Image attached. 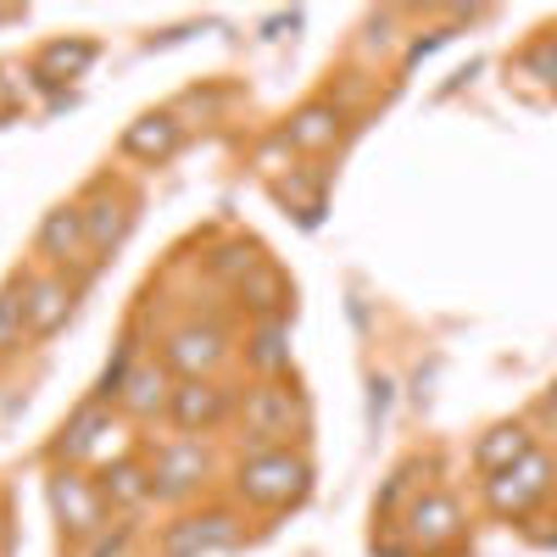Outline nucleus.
<instances>
[{
    "label": "nucleus",
    "mask_w": 557,
    "mask_h": 557,
    "mask_svg": "<svg viewBox=\"0 0 557 557\" xmlns=\"http://www.w3.org/2000/svg\"><path fill=\"white\" fill-rule=\"evenodd\" d=\"M307 462L290 457V451H257L246 469H240V491L246 502L257 507H285V502H301L307 496Z\"/></svg>",
    "instance_id": "f257e3e1"
},
{
    "label": "nucleus",
    "mask_w": 557,
    "mask_h": 557,
    "mask_svg": "<svg viewBox=\"0 0 557 557\" xmlns=\"http://www.w3.org/2000/svg\"><path fill=\"white\" fill-rule=\"evenodd\" d=\"M546 474H552V462H546L541 451H524L513 469H502V474L491 480V502L502 507V513H524V507L546 491Z\"/></svg>",
    "instance_id": "f03ea898"
},
{
    "label": "nucleus",
    "mask_w": 557,
    "mask_h": 557,
    "mask_svg": "<svg viewBox=\"0 0 557 557\" xmlns=\"http://www.w3.org/2000/svg\"><path fill=\"white\" fill-rule=\"evenodd\" d=\"M51 507H57V519L73 530V535H96L101 519H107V507H101V491H89L84 480L62 474L51 480Z\"/></svg>",
    "instance_id": "7ed1b4c3"
},
{
    "label": "nucleus",
    "mask_w": 557,
    "mask_h": 557,
    "mask_svg": "<svg viewBox=\"0 0 557 557\" xmlns=\"http://www.w3.org/2000/svg\"><path fill=\"white\" fill-rule=\"evenodd\" d=\"M235 541V519L228 513H207V519H178L162 541V557H201Z\"/></svg>",
    "instance_id": "20e7f679"
},
{
    "label": "nucleus",
    "mask_w": 557,
    "mask_h": 557,
    "mask_svg": "<svg viewBox=\"0 0 557 557\" xmlns=\"http://www.w3.org/2000/svg\"><path fill=\"white\" fill-rule=\"evenodd\" d=\"M218 362H223V335L212 323H190V330H178L168 341V368H178V374H190V380H201Z\"/></svg>",
    "instance_id": "39448f33"
},
{
    "label": "nucleus",
    "mask_w": 557,
    "mask_h": 557,
    "mask_svg": "<svg viewBox=\"0 0 557 557\" xmlns=\"http://www.w3.org/2000/svg\"><path fill=\"white\" fill-rule=\"evenodd\" d=\"M223 412H228V391H218L207 380H184L173 391V424L178 430H207V424H218Z\"/></svg>",
    "instance_id": "423d86ee"
},
{
    "label": "nucleus",
    "mask_w": 557,
    "mask_h": 557,
    "mask_svg": "<svg viewBox=\"0 0 557 557\" xmlns=\"http://www.w3.org/2000/svg\"><path fill=\"white\" fill-rule=\"evenodd\" d=\"M28 330L34 335H57L67 312H73V290L62 285V278H39V285H28Z\"/></svg>",
    "instance_id": "0eeeda50"
},
{
    "label": "nucleus",
    "mask_w": 557,
    "mask_h": 557,
    "mask_svg": "<svg viewBox=\"0 0 557 557\" xmlns=\"http://www.w3.org/2000/svg\"><path fill=\"white\" fill-rule=\"evenodd\" d=\"M178 123L168 117V112H151V117H139V123H128V134H123V146H128V157H146V162H162V157H173L178 151Z\"/></svg>",
    "instance_id": "6e6552de"
},
{
    "label": "nucleus",
    "mask_w": 557,
    "mask_h": 557,
    "mask_svg": "<svg viewBox=\"0 0 557 557\" xmlns=\"http://www.w3.org/2000/svg\"><path fill=\"white\" fill-rule=\"evenodd\" d=\"M201 451L196 446H168L162 457H157V474H151V496H184L196 480H201Z\"/></svg>",
    "instance_id": "1a4fd4ad"
},
{
    "label": "nucleus",
    "mask_w": 557,
    "mask_h": 557,
    "mask_svg": "<svg viewBox=\"0 0 557 557\" xmlns=\"http://www.w3.org/2000/svg\"><path fill=\"white\" fill-rule=\"evenodd\" d=\"M78 246H84V212H78V207L45 212V223H39V251L57 257V262H67V257H78Z\"/></svg>",
    "instance_id": "9d476101"
},
{
    "label": "nucleus",
    "mask_w": 557,
    "mask_h": 557,
    "mask_svg": "<svg viewBox=\"0 0 557 557\" xmlns=\"http://www.w3.org/2000/svg\"><path fill=\"white\" fill-rule=\"evenodd\" d=\"M123 228H128L123 201H112V196L89 201V212H84V246H89V251H112V246L123 240Z\"/></svg>",
    "instance_id": "9b49d317"
},
{
    "label": "nucleus",
    "mask_w": 557,
    "mask_h": 557,
    "mask_svg": "<svg viewBox=\"0 0 557 557\" xmlns=\"http://www.w3.org/2000/svg\"><path fill=\"white\" fill-rule=\"evenodd\" d=\"M412 535L418 541H451L457 535V502L451 496H424V502H418L412 507Z\"/></svg>",
    "instance_id": "f8f14e48"
},
{
    "label": "nucleus",
    "mask_w": 557,
    "mask_h": 557,
    "mask_svg": "<svg viewBox=\"0 0 557 557\" xmlns=\"http://www.w3.org/2000/svg\"><path fill=\"white\" fill-rule=\"evenodd\" d=\"M246 424H251V435L290 430V396L285 391H251L246 396Z\"/></svg>",
    "instance_id": "ddd939ff"
},
{
    "label": "nucleus",
    "mask_w": 557,
    "mask_h": 557,
    "mask_svg": "<svg viewBox=\"0 0 557 557\" xmlns=\"http://www.w3.org/2000/svg\"><path fill=\"white\" fill-rule=\"evenodd\" d=\"M123 407L128 412H139V418H146V412H157L162 401H168V374H162V368H134V374L123 380Z\"/></svg>",
    "instance_id": "4468645a"
},
{
    "label": "nucleus",
    "mask_w": 557,
    "mask_h": 557,
    "mask_svg": "<svg viewBox=\"0 0 557 557\" xmlns=\"http://www.w3.org/2000/svg\"><path fill=\"white\" fill-rule=\"evenodd\" d=\"M101 496H112L117 507H139L151 496V474H139L134 462H112V469L101 474Z\"/></svg>",
    "instance_id": "2eb2a0df"
},
{
    "label": "nucleus",
    "mask_w": 557,
    "mask_h": 557,
    "mask_svg": "<svg viewBox=\"0 0 557 557\" xmlns=\"http://www.w3.org/2000/svg\"><path fill=\"white\" fill-rule=\"evenodd\" d=\"M335 139V112L330 107H307V112H296V123H290V146H301V151H323Z\"/></svg>",
    "instance_id": "dca6fc26"
},
{
    "label": "nucleus",
    "mask_w": 557,
    "mask_h": 557,
    "mask_svg": "<svg viewBox=\"0 0 557 557\" xmlns=\"http://www.w3.org/2000/svg\"><path fill=\"white\" fill-rule=\"evenodd\" d=\"M101 430H107V412L101 407H84L73 424H67V435H62V457H84L89 446H96Z\"/></svg>",
    "instance_id": "f3484780"
},
{
    "label": "nucleus",
    "mask_w": 557,
    "mask_h": 557,
    "mask_svg": "<svg viewBox=\"0 0 557 557\" xmlns=\"http://www.w3.org/2000/svg\"><path fill=\"white\" fill-rule=\"evenodd\" d=\"M530 446H524V435L519 430H496L485 446H480V462H485V469H513V462L524 457Z\"/></svg>",
    "instance_id": "a211bd4d"
},
{
    "label": "nucleus",
    "mask_w": 557,
    "mask_h": 557,
    "mask_svg": "<svg viewBox=\"0 0 557 557\" xmlns=\"http://www.w3.org/2000/svg\"><path fill=\"white\" fill-rule=\"evenodd\" d=\"M23 318H28V301H23L17 290H0V351H12V346H17Z\"/></svg>",
    "instance_id": "6ab92c4d"
},
{
    "label": "nucleus",
    "mask_w": 557,
    "mask_h": 557,
    "mask_svg": "<svg viewBox=\"0 0 557 557\" xmlns=\"http://www.w3.org/2000/svg\"><path fill=\"white\" fill-rule=\"evenodd\" d=\"M251 357H257V368H285L290 362V351H285V330L278 323H262V335H257V346H251Z\"/></svg>",
    "instance_id": "aec40b11"
},
{
    "label": "nucleus",
    "mask_w": 557,
    "mask_h": 557,
    "mask_svg": "<svg viewBox=\"0 0 557 557\" xmlns=\"http://www.w3.org/2000/svg\"><path fill=\"white\" fill-rule=\"evenodd\" d=\"M84 62H89V45H51L39 73H51V67H57V73H78Z\"/></svg>",
    "instance_id": "412c9836"
},
{
    "label": "nucleus",
    "mask_w": 557,
    "mask_h": 557,
    "mask_svg": "<svg viewBox=\"0 0 557 557\" xmlns=\"http://www.w3.org/2000/svg\"><path fill=\"white\" fill-rule=\"evenodd\" d=\"M240 290H246L251 307H262V312L278 307V278H273V273H246V285H240Z\"/></svg>",
    "instance_id": "4be33fe9"
},
{
    "label": "nucleus",
    "mask_w": 557,
    "mask_h": 557,
    "mask_svg": "<svg viewBox=\"0 0 557 557\" xmlns=\"http://www.w3.org/2000/svg\"><path fill=\"white\" fill-rule=\"evenodd\" d=\"M123 546H128V535L117 530V535H96L84 546V557H123Z\"/></svg>",
    "instance_id": "5701e85b"
},
{
    "label": "nucleus",
    "mask_w": 557,
    "mask_h": 557,
    "mask_svg": "<svg viewBox=\"0 0 557 557\" xmlns=\"http://www.w3.org/2000/svg\"><path fill=\"white\" fill-rule=\"evenodd\" d=\"M218 268H223V273H235V268L251 273V257H246V251H218Z\"/></svg>",
    "instance_id": "b1692460"
},
{
    "label": "nucleus",
    "mask_w": 557,
    "mask_h": 557,
    "mask_svg": "<svg viewBox=\"0 0 557 557\" xmlns=\"http://www.w3.org/2000/svg\"><path fill=\"white\" fill-rule=\"evenodd\" d=\"M552 412H557V391H552Z\"/></svg>",
    "instance_id": "393cba45"
},
{
    "label": "nucleus",
    "mask_w": 557,
    "mask_h": 557,
    "mask_svg": "<svg viewBox=\"0 0 557 557\" xmlns=\"http://www.w3.org/2000/svg\"><path fill=\"white\" fill-rule=\"evenodd\" d=\"M0 101H7V84H0Z\"/></svg>",
    "instance_id": "a878e982"
}]
</instances>
